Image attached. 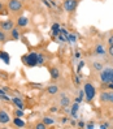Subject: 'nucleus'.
<instances>
[{
  "instance_id": "obj_1",
  "label": "nucleus",
  "mask_w": 113,
  "mask_h": 129,
  "mask_svg": "<svg viewBox=\"0 0 113 129\" xmlns=\"http://www.w3.org/2000/svg\"><path fill=\"white\" fill-rule=\"evenodd\" d=\"M22 61L27 67H36L38 65V54L36 52H30L22 57Z\"/></svg>"
},
{
  "instance_id": "obj_2",
  "label": "nucleus",
  "mask_w": 113,
  "mask_h": 129,
  "mask_svg": "<svg viewBox=\"0 0 113 129\" xmlns=\"http://www.w3.org/2000/svg\"><path fill=\"white\" fill-rule=\"evenodd\" d=\"M99 77H100V81L103 83H105V85L109 83L112 81V77H113V68H105V69H101Z\"/></svg>"
},
{
  "instance_id": "obj_3",
  "label": "nucleus",
  "mask_w": 113,
  "mask_h": 129,
  "mask_svg": "<svg viewBox=\"0 0 113 129\" xmlns=\"http://www.w3.org/2000/svg\"><path fill=\"white\" fill-rule=\"evenodd\" d=\"M83 90H85L86 99H87L88 102H91L94 98H95V95H96V89H95V86L92 85V83H90V82H86Z\"/></svg>"
},
{
  "instance_id": "obj_4",
  "label": "nucleus",
  "mask_w": 113,
  "mask_h": 129,
  "mask_svg": "<svg viewBox=\"0 0 113 129\" xmlns=\"http://www.w3.org/2000/svg\"><path fill=\"white\" fill-rule=\"evenodd\" d=\"M78 7V0H65L64 2V9L66 12H74Z\"/></svg>"
},
{
  "instance_id": "obj_5",
  "label": "nucleus",
  "mask_w": 113,
  "mask_h": 129,
  "mask_svg": "<svg viewBox=\"0 0 113 129\" xmlns=\"http://www.w3.org/2000/svg\"><path fill=\"white\" fill-rule=\"evenodd\" d=\"M8 8H9V11L13 12V13L20 12V11L22 9V3L20 2V0H9Z\"/></svg>"
},
{
  "instance_id": "obj_6",
  "label": "nucleus",
  "mask_w": 113,
  "mask_h": 129,
  "mask_svg": "<svg viewBox=\"0 0 113 129\" xmlns=\"http://www.w3.org/2000/svg\"><path fill=\"white\" fill-rule=\"evenodd\" d=\"M100 101L103 103H113V90L112 91H101Z\"/></svg>"
},
{
  "instance_id": "obj_7",
  "label": "nucleus",
  "mask_w": 113,
  "mask_h": 129,
  "mask_svg": "<svg viewBox=\"0 0 113 129\" xmlns=\"http://www.w3.org/2000/svg\"><path fill=\"white\" fill-rule=\"evenodd\" d=\"M13 27H14L13 21H11V20H7V21H0V29L4 30V31H9V30H12Z\"/></svg>"
},
{
  "instance_id": "obj_8",
  "label": "nucleus",
  "mask_w": 113,
  "mask_h": 129,
  "mask_svg": "<svg viewBox=\"0 0 113 129\" xmlns=\"http://www.w3.org/2000/svg\"><path fill=\"white\" fill-rule=\"evenodd\" d=\"M11 121V116L4 110H0V124H8Z\"/></svg>"
},
{
  "instance_id": "obj_9",
  "label": "nucleus",
  "mask_w": 113,
  "mask_h": 129,
  "mask_svg": "<svg viewBox=\"0 0 113 129\" xmlns=\"http://www.w3.org/2000/svg\"><path fill=\"white\" fill-rule=\"evenodd\" d=\"M60 104H61V107H68L70 104L69 96H66L65 94H61V96H60Z\"/></svg>"
},
{
  "instance_id": "obj_10",
  "label": "nucleus",
  "mask_w": 113,
  "mask_h": 129,
  "mask_svg": "<svg viewBox=\"0 0 113 129\" xmlns=\"http://www.w3.org/2000/svg\"><path fill=\"white\" fill-rule=\"evenodd\" d=\"M27 24H29V18H27V17L21 16V17L17 18V25H18L20 27H25V26H27Z\"/></svg>"
},
{
  "instance_id": "obj_11",
  "label": "nucleus",
  "mask_w": 113,
  "mask_h": 129,
  "mask_svg": "<svg viewBox=\"0 0 113 129\" xmlns=\"http://www.w3.org/2000/svg\"><path fill=\"white\" fill-rule=\"evenodd\" d=\"M107 52H108V51L104 48L103 44H97L96 48H95V54H96V55H99V56H104L105 54H107Z\"/></svg>"
},
{
  "instance_id": "obj_12",
  "label": "nucleus",
  "mask_w": 113,
  "mask_h": 129,
  "mask_svg": "<svg viewBox=\"0 0 113 129\" xmlns=\"http://www.w3.org/2000/svg\"><path fill=\"white\" fill-rule=\"evenodd\" d=\"M78 108H79V103H78V102H77V103H74V104L72 106L70 115H72L73 119H77V117H78Z\"/></svg>"
},
{
  "instance_id": "obj_13",
  "label": "nucleus",
  "mask_w": 113,
  "mask_h": 129,
  "mask_svg": "<svg viewBox=\"0 0 113 129\" xmlns=\"http://www.w3.org/2000/svg\"><path fill=\"white\" fill-rule=\"evenodd\" d=\"M49 74H51V78L57 80V78L60 77V71H59V68H56V67L51 68V69H49Z\"/></svg>"
},
{
  "instance_id": "obj_14",
  "label": "nucleus",
  "mask_w": 113,
  "mask_h": 129,
  "mask_svg": "<svg viewBox=\"0 0 113 129\" xmlns=\"http://www.w3.org/2000/svg\"><path fill=\"white\" fill-rule=\"evenodd\" d=\"M13 124H14V126L16 128H24L25 126V121L22 120L21 117H14V120H13Z\"/></svg>"
},
{
  "instance_id": "obj_15",
  "label": "nucleus",
  "mask_w": 113,
  "mask_h": 129,
  "mask_svg": "<svg viewBox=\"0 0 113 129\" xmlns=\"http://www.w3.org/2000/svg\"><path fill=\"white\" fill-rule=\"evenodd\" d=\"M0 59H2L5 64H9L11 63V56L7 54L5 51H0Z\"/></svg>"
},
{
  "instance_id": "obj_16",
  "label": "nucleus",
  "mask_w": 113,
  "mask_h": 129,
  "mask_svg": "<svg viewBox=\"0 0 113 129\" xmlns=\"http://www.w3.org/2000/svg\"><path fill=\"white\" fill-rule=\"evenodd\" d=\"M12 102L17 108L24 110V102H22V99H20V98H12Z\"/></svg>"
},
{
  "instance_id": "obj_17",
  "label": "nucleus",
  "mask_w": 113,
  "mask_h": 129,
  "mask_svg": "<svg viewBox=\"0 0 113 129\" xmlns=\"http://www.w3.org/2000/svg\"><path fill=\"white\" fill-rule=\"evenodd\" d=\"M47 93L51 94V95H55V94L59 93V87H57L56 85H51V86H48V89H47Z\"/></svg>"
},
{
  "instance_id": "obj_18",
  "label": "nucleus",
  "mask_w": 113,
  "mask_h": 129,
  "mask_svg": "<svg viewBox=\"0 0 113 129\" xmlns=\"http://www.w3.org/2000/svg\"><path fill=\"white\" fill-rule=\"evenodd\" d=\"M11 34H12V38L13 39H20V30L17 29V27H13L12 30H11Z\"/></svg>"
},
{
  "instance_id": "obj_19",
  "label": "nucleus",
  "mask_w": 113,
  "mask_h": 129,
  "mask_svg": "<svg viewBox=\"0 0 113 129\" xmlns=\"http://www.w3.org/2000/svg\"><path fill=\"white\" fill-rule=\"evenodd\" d=\"M66 41L69 42V43H75L77 42V35L75 34H68V37H66Z\"/></svg>"
},
{
  "instance_id": "obj_20",
  "label": "nucleus",
  "mask_w": 113,
  "mask_h": 129,
  "mask_svg": "<svg viewBox=\"0 0 113 129\" xmlns=\"http://www.w3.org/2000/svg\"><path fill=\"white\" fill-rule=\"evenodd\" d=\"M7 41H8V37H7L5 31L4 30H0V43H5Z\"/></svg>"
},
{
  "instance_id": "obj_21",
  "label": "nucleus",
  "mask_w": 113,
  "mask_h": 129,
  "mask_svg": "<svg viewBox=\"0 0 113 129\" xmlns=\"http://www.w3.org/2000/svg\"><path fill=\"white\" fill-rule=\"evenodd\" d=\"M43 123H44V124H46V125L48 126V125L55 124V120L52 119V117H44V119H43Z\"/></svg>"
},
{
  "instance_id": "obj_22",
  "label": "nucleus",
  "mask_w": 113,
  "mask_h": 129,
  "mask_svg": "<svg viewBox=\"0 0 113 129\" xmlns=\"http://www.w3.org/2000/svg\"><path fill=\"white\" fill-rule=\"evenodd\" d=\"M44 56L42 55V54H38V65H43L44 64Z\"/></svg>"
},
{
  "instance_id": "obj_23",
  "label": "nucleus",
  "mask_w": 113,
  "mask_h": 129,
  "mask_svg": "<svg viewBox=\"0 0 113 129\" xmlns=\"http://www.w3.org/2000/svg\"><path fill=\"white\" fill-rule=\"evenodd\" d=\"M14 116H17V117H22V116H24V110L17 108L16 111H14Z\"/></svg>"
},
{
  "instance_id": "obj_24",
  "label": "nucleus",
  "mask_w": 113,
  "mask_h": 129,
  "mask_svg": "<svg viewBox=\"0 0 113 129\" xmlns=\"http://www.w3.org/2000/svg\"><path fill=\"white\" fill-rule=\"evenodd\" d=\"M46 128H47V125L44 124L43 121H42V123H38V124L35 125V129H46Z\"/></svg>"
},
{
  "instance_id": "obj_25",
  "label": "nucleus",
  "mask_w": 113,
  "mask_h": 129,
  "mask_svg": "<svg viewBox=\"0 0 113 129\" xmlns=\"http://www.w3.org/2000/svg\"><path fill=\"white\" fill-rule=\"evenodd\" d=\"M94 68H95L96 71L100 72V71L103 69V64H101V63H94Z\"/></svg>"
},
{
  "instance_id": "obj_26",
  "label": "nucleus",
  "mask_w": 113,
  "mask_h": 129,
  "mask_svg": "<svg viewBox=\"0 0 113 129\" xmlns=\"http://www.w3.org/2000/svg\"><path fill=\"white\" fill-rule=\"evenodd\" d=\"M83 67H85V61H83V60H82V61H81V63L78 64V69H77V71H78V73H79V71H81V69H82V68H83Z\"/></svg>"
},
{
  "instance_id": "obj_27",
  "label": "nucleus",
  "mask_w": 113,
  "mask_h": 129,
  "mask_svg": "<svg viewBox=\"0 0 113 129\" xmlns=\"http://www.w3.org/2000/svg\"><path fill=\"white\" fill-rule=\"evenodd\" d=\"M77 126L78 128H85L86 126V123H85V121H79V123L77 124Z\"/></svg>"
},
{
  "instance_id": "obj_28",
  "label": "nucleus",
  "mask_w": 113,
  "mask_h": 129,
  "mask_svg": "<svg viewBox=\"0 0 113 129\" xmlns=\"http://www.w3.org/2000/svg\"><path fill=\"white\" fill-rule=\"evenodd\" d=\"M85 128H87V129H94V128H95V125H94V123H88Z\"/></svg>"
},
{
  "instance_id": "obj_29",
  "label": "nucleus",
  "mask_w": 113,
  "mask_h": 129,
  "mask_svg": "<svg viewBox=\"0 0 113 129\" xmlns=\"http://www.w3.org/2000/svg\"><path fill=\"white\" fill-rule=\"evenodd\" d=\"M74 83H75V85H79V83H81V81H79V77H78V76H75V77H74Z\"/></svg>"
},
{
  "instance_id": "obj_30",
  "label": "nucleus",
  "mask_w": 113,
  "mask_h": 129,
  "mask_svg": "<svg viewBox=\"0 0 113 129\" xmlns=\"http://www.w3.org/2000/svg\"><path fill=\"white\" fill-rule=\"evenodd\" d=\"M108 44H109V46H113V35H110L108 38Z\"/></svg>"
},
{
  "instance_id": "obj_31",
  "label": "nucleus",
  "mask_w": 113,
  "mask_h": 129,
  "mask_svg": "<svg viewBox=\"0 0 113 129\" xmlns=\"http://www.w3.org/2000/svg\"><path fill=\"white\" fill-rule=\"evenodd\" d=\"M52 30H60V25L59 24H53L52 25Z\"/></svg>"
},
{
  "instance_id": "obj_32",
  "label": "nucleus",
  "mask_w": 113,
  "mask_h": 129,
  "mask_svg": "<svg viewBox=\"0 0 113 129\" xmlns=\"http://www.w3.org/2000/svg\"><path fill=\"white\" fill-rule=\"evenodd\" d=\"M108 54L113 57V46H109V48H108Z\"/></svg>"
},
{
  "instance_id": "obj_33",
  "label": "nucleus",
  "mask_w": 113,
  "mask_h": 129,
  "mask_svg": "<svg viewBox=\"0 0 113 129\" xmlns=\"http://www.w3.org/2000/svg\"><path fill=\"white\" fill-rule=\"evenodd\" d=\"M107 128H109V124H108V123H105V124H101V125H100V129H107Z\"/></svg>"
},
{
  "instance_id": "obj_34",
  "label": "nucleus",
  "mask_w": 113,
  "mask_h": 129,
  "mask_svg": "<svg viewBox=\"0 0 113 129\" xmlns=\"http://www.w3.org/2000/svg\"><path fill=\"white\" fill-rule=\"evenodd\" d=\"M107 87H108V89H110V90H113V82H109V83H107Z\"/></svg>"
},
{
  "instance_id": "obj_35",
  "label": "nucleus",
  "mask_w": 113,
  "mask_h": 129,
  "mask_svg": "<svg viewBox=\"0 0 113 129\" xmlns=\"http://www.w3.org/2000/svg\"><path fill=\"white\" fill-rule=\"evenodd\" d=\"M5 91H7L5 89H0V95H4V94H5Z\"/></svg>"
},
{
  "instance_id": "obj_36",
  "label": "nucleus",
  "mask_w": 113,
  "mask_h": 129,
  "mask_svg": "<svg viewBox=\"0 0 113 129\" xmlns=\"http://www.w3.org/2000/svg\"><path fill=\"white\" fill-rule=\"evenodd\" d=\"M51 111H52V112H56V111H57V108H56V107H52V108H51Z\"/></svg>"
},
{
  "instance_id": "obj_37",
  "label": "nucleus",
  "mask_w": 113,
  "mask_h": 129,
  "mask_svg": "<svg viewBox=\"0 0 113 129\" xmlns=\"http://www.w3.org/2000/svg\"><path fill=\"white\" fill-rule=\"evenodd\" d=\"M0 9H3V4L2 3H0Z\"/></svg>"
}]
</instances>
